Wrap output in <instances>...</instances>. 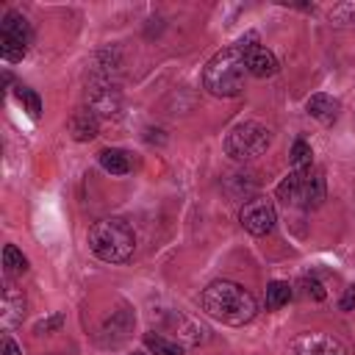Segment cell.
<instances>
[{
  "label": "cell",
  "mask_w": 355,
  "mask_h": 355,
  "mask_svg": "<svg viewBox=\"0 0 355 355\" xmlns=\"http://www.w3.org/2000/svg\"><path fill=\"white\" fill-rule=\"evenodd\" d=\"M200 302H202V311L208 316H214L216 322L233 324V327L252 322L258 313L255 297L233 280H214L208 288H202Z\"/></svg>",
  "instance_id": "cell-1"
},
{
  "label": "cell",
  "mask_w": 355,
  "mask_h": 355,
  "mask_svg": "<svg viewBox=\"0 0 355 355\" xmlns=\"http://www.w3.org/2000/svg\"><path fill=\"white\" fill-rule=\"evenodd\" d=\"M244 78H247V64H244V47L239 42L219 50L202 69V86L216 97L241 94Z\"/></svg>",
  "instance_id": "cell-2"
},
{
  "label": "cell",
  "mask_w": 355,
  "mask_h": 355,
  "mask_svg": "<svg viewBox=\"0 0 355 355\" xmlns=\"http://www.w3.org/2000/svg\"><path fill=\"white\" fill-rule=\"evenodd\" d=\"M89 250L105 263H125L136 250L133 227L119 216L97 219L89 227Z\"/></svg>",
  "instance_id": "cell-3"
},
{
  "label": "cell",
  "mask_w": 355,
  "mask_h": 355,
  "mask_svg": "<svg viewBox=\"0 0 355 355\" xmlns=\"http://www.w3.org/2000/svg\"><path fill=\"white\" fill-rule=\"evenodd\" d=\"M277 200L297 208H316L324 200V178L319 169L305 166L288 172L277 186Z\"/></svg>",
  "instance_id": "cell-4"
},
{
  "label": "cell",
  "mask_w": 355,
  "mask_h": 355,
  "mask_svg": "<svg viewBox=\"0 0 355 355\" xmlns=\"http://www.w3.org/2000/svg\"><path fill=\"white\" fill-rule=\"evenodd\" d=\"M269 144H272V130L258 119H244L233 125L230 133L225 136V153L233 161H252L263 155Z\"/></svg>",
  "instance_id": "cell-5"
},
{
  "label": "cell",
  "mask_w": 355,
  "mask_h": 355,
  "mask_svg": "<svg viewBox=\"0 0 355 355\" xmlns=\"http://www.w3.org/2000/svg\"><path fill=\"white\" fill-rule=\"evenodd\" d=\"M33 42V28L19 11H8L0 25V53L6 61H22Z\"/></svg>",
  "instance_id": "cell-6"
},
{
  "label": "cell",
  "mask_w": 355,
  "mask_h": 355,
  "mask_svg": "<svg viewBox=\"0 0 355 355\" xmlns=\"http://www.w3.org/2000/svg\"><path fill=\"white\" fill-rule=\"evenodd\" d=\"M239 222L247 233L252 236H266L275 230V222H277V211H275V202L269 197H250L241 211H239Z\"/></svg>",
  "instance_id": "cell-7"
},
{
  "label": "cell",
  "mask_w": 355,
  "mask_h": 355,
  "mask_svg": "<svg viewBox=\"0 0 355 355\" xmlns=\"http://www.w3.org/2000/svg\"><path fill=\"white\" fill-rule=\"evenodd\" d=\"M86 105L100 116V119H114L119 114V89L111 80V75H94L89 83V97Z\"/></svg>",
  "instance_id": "cell-8"
},
{
  "label": "cell",
  "mask_w": 355,
  "mask_h": 355,
  "mask_svg": "<svg viewBox=\"0 0 355 355\" xmlns=\"http://www.w3.org/2000/svg\"><path fill=\"white\" fill-rule=\"evenodd\" d=\"M286 355H347V349L336 336L311 330V333L294 336L286 347Z\"/></svg>",
  "instance_id": "cell-9"
},
{
  "label": "cell",
  "mask_w": 355,
  "mask_h": 355,
  "mask_svg": "<svg viewBox=\"0 0 355 355\" xmlns=\"http://www.w3.org/2000/svg\"><path fill=\"white\" fill-rule=\"evenodd\" d=\"M239 44L244 47V64H247V72L250 75H255V78H272L280 69L275 53L266 50V47H261L258 39H255V33H247V39H241Z\"/></svg>",
  "instance_id": "cell-10"
},
{
  "label": "cell",
  "mask_w": 355,
  "mask_h": 355,
  "mask_svg": "<svg viewBox=\"0 0 355 355\" xmlns=\"http://www.w3.org/2000/svg\"><path fill=\"white\" fill-rule=\"evenodd\" d=\"M166 330L175 333V341L178 344H186V347H197L202 341H208V327L200 324L197 319L186 316L183 311H169L166 313Z\"/></svg>",
  "instance_id": "cell-11"
},
{
  "label": "cell",
  "mask_w": 355,
  "mask_h": 355,
  "mask_svg": "<svg viewBox=\"0 0 355 355\" xmlns=\"http://www.w3.org/2000/svg\"><path fill=\"white\" fill-rule=\"evenodd\" d=\"M25 308H28V302H25L22 288H17V283L11 277H6V283H3V300H0V324H3L6 333L14 330L17 324H22Z\"/></svg>",
  "instance_id": "cell-12"
},
{
  "label": "cell",
  "mask_w": 355,
  "mask_h": 355,
  "mask_svg": "<svg viewBox=\"0 0 355 355\" xmlns=\"http://www.w3.org/2000/svg\"><path fill=\"white\" fill-rule=\"evenodd\" d=\"M133 322H136V319H133L130 308H128V305H119L116 311H111V313L105 316V322H103V327H100V344H105V347L122 344V341L128 338Z\"/></svg>",
  "instance_id": "cell-13"
},
{
  "label": "cell",
  "mask_w": 355,
  "mask_h": 355,
  "mask_svg": "<svg viewBox=\"0 0 355 355\" xmlns=\"http://www.w3.org/2000/svg\"><path fill=\"white\" fill-rule=\"evenodd\" d=\"M69 133L75 141H92L100 133V116L89 105L75 108V114L69 116Z\"/></svg>",
  "instance_id": "cell-14"
},
{
  "label": "cell",
  "mask_w": 355,
  "mask_h": 355,
  "mask_svg": "<svg viewBox=\"0 0 355 355\" xmlns=\"http://www.w3.org/2000/svg\"><path fill=\"white\" fill-rule=\"evenodd\" d=\"M305 111H308L313 119H319L322 125H330V122H336V116H338V100H333L330 94H311V97L305 100Z\"/></svg>",
  "instance_id": "cell-15"
},
{
  "label": "cell",
  "mask_w": 355,
  "mask_h": 355,
  "mask_svg": "<svg viewBox=\"0 0 355 355\" xmlns=\"http://www.w3.org/2000/svg\"><path fill=\"white\" fill-rule=\"evenodd\" d=\"M100 166L111 175H128L130 172V155L125 150H116V147H108L100 153Z\"/></svg>",
  "instance_id": "cell-16"
},
{
  "label": "cell",
  "mask_w": 355,
  "mask_h": 355,
  "mask_svg": "<svg viewBox=\"0 0 355 355\" xmlns=\"http://www.w3.org/2000/svg\"><path fill=\"white\" fill-rule=\"evenodd\" d=\"M144 347L153 355H183V344H178L161 333H144Z\"/></svg>",
  "instance_id": "cell-17"
},
{
  "label": "cell",
  "mask_w": 355,
  "mask_h": 355,
  "mask_svg": "<svg viewBox=\"0 0 355 355\" xmlns=\"http://www.w3.org/2000/svg\"><path fill=\"white\" fill-rule=\"evenodd\" d=\"M3 266H6V277H17V275L28 272V258L14 244H6L3 247Z\"/></svg>",
  "instance_id": "cell-18"
},
{
  "label": "cell",
  "mask_w": 355,
  "mask_h": 355,
  "mask_svg": "<svg viewBox=\"0 0 355 355\" xmlns=\"http://www.w3.org/2000/svg\"><path fill=\"white\" fill-rule=\"evenodd\" d=\"M288 300H291V286H288V283H283V280H272V283L266 286V297H263V302H266L269 311L283 308Z\"/></svg>",
  "instance_id": "cell-19"
},
{
  "label": "cell",
  "mask_w": 355,
  "mask_h": 355,
  "mask_svg": "<svg viewBox=\"0 0 355 355\" xmlns=\"http://www.w3.org/2000/svg\"><path fill=\"white\" fill-rule=\"evenodd\" d=\"M17 97H19V103L25 105V111H28L33 119H39V114H42V100H39V94H36L33 89H28V86H17Z\"/></svg>",
  "instance_id": "cell-20"
},
{
  "label": "cell",
  "mask_w": 355,
  "mask_h": 355,
  "mask_svg": "<svg viewBox=\"0 0 355 355\" xmlns=\"http://www.w3.org/2000/svg\"><path fill=\"white\" fill-rule=\"evenodd\" d=\"M311 144L305 141V139H297L294 144H291V164H294V169H305V166H311Z\"/></svg>",
  "instance_id": "cell-21"
},
{
  "label": "cell",
  "mask_w": 355,
  "mask_h": 355,
  "mask_svg": "<svg viewBox=\"0 0 355 355\" xmlns=\"http://www.w3.org/2000/svg\"><path fill=\"white\" fill-rule=\"evenodd\" d=\"M330 19L336 25H355V3H341L330 8Z\"/></svg>",
  "instance_id": "cell-22"
},
{
  "label": "cell",
  "mask_w": 355,
  "mask_h": 355,
  "mask_svg": "<svg viewBox=\"0 0 355 355\" xmlns=\"http://www.w3.org/2000/svg\"><path fill=\"white\" fill-rule=\"evenodd\" d=\"M302 288H305V297H311V300H316V302L324 300V294H327L324 286H322L316 277H305V280H302Z\"/></svg>",
  "instance_id": "cell-23"
},
{
  "label": "cell",
  "mask_w": 355,
  "mask_h": 355,
  "mask_svg": "<svg viewBox=\"0 0 355 355\" xmlns=\"http://www.w3.org/2000/svg\"><path fill=\"white\" fill-rule=\"evenodd\" d=\"M61 322H64V316H61V313H53L50 319H42V322L33 327V333H36V336H42V333H50V330L61 327Z\"/></svg>",
  "instance_id": "cell-24"
},
{
  "label": "cell",
  "mask_w": 355,
  "mask_h": 355,
  "mask_svg": "<svg viewBox=\"0 0 355 355\" xmlns=\"http://www.w3.org/2000/svg\"><path fill=\"white\" fill-rule=\"evenodd\" d=\"M0 355H22L19 344L11 338V336H3V344H0Z\"/></svg>",
  "instance_id": "cell-25"
},
{
  "label": "cell",
  "mask_w": 355,
  "mask_h": 355,
  "mask_svg": "<svg viewBox=\"0 0 355 355\" xmlns=\"http://www.w3.org/2000/svg\"><path fill=\"white\" fill-rule=\"evenodd\" d=\"M338 308H341V311H352V308H355V286H349V288L344 291V297H341Z\"/></svg>",
  "instance_id": "cell-26"
},
{
  "label": "cell",
  "mask_w": 355,
  "mask_h": 355,
  "mask_svg": "<svg viewBox=\"0 0 355 355\" xmlns=\"http://www.w3.org/2000/svg\"><path fill=\"white\" fill-rule=\"evenodd\" d=\"M50 355H61V352H50Z\"/></svg>",
  "instance_id": "cell-27"
}]
</instances>
